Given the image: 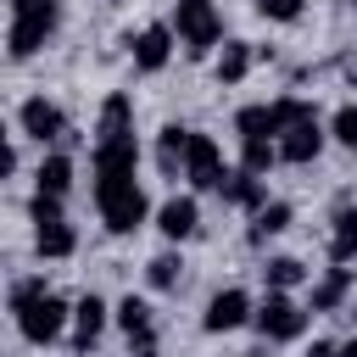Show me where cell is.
Masks as SVG:
<instances>
[{"mask_svg":"<svg viewBox=\"0 0 357 357\" xmlns=\"http://www.w3.org/2000/svg\"><path fill=\"white\" fill-rule=\"evenodd\" d=\"M234 134H240V139H273L268 100H257V106H240V112H234Z\"/></svg>","mask_w":357,"mask_h":357,"instance_id":"27","label":"cell"},{"mask_svg":"<svg viewBox=\"0 0 357 357\" xmlns=\"http://www.w3.org/2000/svg\"><path fill=\"white\" fill-rule=\"evenodd\" d=\"M173 28L167 22H145L134 39H128V56H134V73H162L167 61H173Z\"/></svg>","mask_w":357,"mask_h":357,"instance_id":"11","label":"cell"},{"mask_svg":"<svg viewBox=\"0 0 357 357\" xmlns=\"http://www.w3.org/2000/svg\"><path fill=\"white\" fill-rule=\"evenodd\" d=\"M329 262H357V206H340L329 223Z\"/></svg>","mask_w":357,"mask_h":357,"instance_id":"22","label":"cell"},{"mask_svg":"<svg viewBox=\"0 0 357 357\" xmlns=\"http://www.w3.org/2000/svg\"><path fill=\"white\" fill-rule=\"evenodd\" d=\"M268 117H273V139H279L290 123H301V117H318V106H312V100H296V95H279V100H268Z\"/></svg>","mask_w":357,"mask_h":357,"instance_id":"26","label":"cell"},{"mask_svg":"<svg viewBox=\"0 0 357 357\" xmlns=\"http://www.w3.org/2000/svg\"><path fill=\"white\" fill-rule=\"evenodd\" d=\"M33 251H39L45 262H61V257L78 251V229H73L67 218H56V223H33Z\"/></svg>","mask_w":357,"mask_h":357,"instance_id":"17","label":"cell"},{"mask_svg":"<svg viewBox=\"0 0 357 357\" xmlns=\"http://www.w3.org/2000/svg\"><path fill=\"white\" fill-rule=\"evenodd\" d=\"M324 134L335 139V145H346V151H357V100H346L335 117H324Z\"/></svg>","mask_w":357,"mask_h":357,"instance_id":"29","label":"cell"},{"mask_svg":"<svg viewBox=\"0 0 357 357\" xmlns=\"http://www.w3.org/2000/svg\"><path fill=\"white\" fill-rule=\"evenodd\" d=\"M290 218H296V206H290V201H262V206L251 212V240L262 245V240L284 234V229H290Z\"/></svg>","mask_w":357,"mask_h":357,"instance_id":"23","label":"cell"},{"mask_svg":"<svg viewBox=\"0 0 357 357\" xmlns=\"http://www.w3.org/2000/svg\"><path fill=\"white\" fill-rule=\"evenodd\" d=\"M17 173V151H11V139H6V128H0V184Z\"/></svg>","mask_w":357,"mask_h":357,"instance_id":"31","label":"cell"},{"mask_svg":"<svg viewBox=\"0 0 357 357\" xmlns=\"http://www.w3.org/2000/svg\"><path fill=\"white\" fill-rule=\"evenodd\" d=\"M95 206H100V223L112 234H134L151 223V195L139 178H100L95 184Z\"/></svg>","mask_w":357,"mask_h":357,"instance_id":"2","label":"cell"},{"mask_svg":"<svg viewBox=\"0 0 357 357\" xmlns=\"http://www.w3.org/2000/svg\"><path fill=\"white\" fill-rule=\"evenodd\" d=\"M307 279H312V268H307L301 257H268V262H262V284L279 290V296H290V290L307 284Z\"/></svg>","mask_w":357,"mask_h":357,"instance_id":"21","label":"cell"},{"mask_svg":"<svg viewBox=\"0 0 357 357\" xmlns=\"http://www.w3.org/2000/svg\"><path fill=\"white\" fill-rule=\"evenodd\" d=\"M89 173H95V184L100 178H134L139 173V139H106V145H95L89 151Z\"/></svg>","mask_w":357,"mask_h":357,"instance_id":"12","label":"cell"},{"mask_svg":"<svg viewBox=\"0 0 357 357\" xmlns=\"http://www.w3.org/2000/svg\"><path fill=\"white\" fill-rule=\"evenodd\" d=\"M112 324L128 335V346H156V318H151V307H145L139 296H123V301L112 307Z\"/></svg>","mask_w":357,"mask_h":357,"instance_id":"16","label":"cell"},{"mask_svg":"<svg viewBox=\"0 0 357 357\" xmlns=\"http://www.w3.org/2000/svg\"><path fill=\"white\" fill-rule=\"evenodd\" d=\"M335 357H357V335L351 340H335Z\"/></svg>","mask_w":357,"mask_h":357,"instance_id":"33","label":"cell"},{"mask_svg":"<svg viewBox=\"0 0 357 357\" xmlns=\"http://www.w3.org/2000/svg\"><path fill=\"white\" fill-rule=\"evenodd\" d=\"M251 324H257V335L268 340V346H290V340H301L307 335V324H312V312H307V301H296V296H279V290H268L257 307H251Z\"/></svg>","mask_w":357,"mask_h":357,"instance_id":"5","label":"cell"},{"mask_svg":"<svg viewBox=\"0 0 357 357\" xmlns=\"http://www.w3.org/2000/svg\"><path fill=\"white\" fill-rule=\"evenodd\" d=\"M279 162V145L273 139H240V173H257L268 178V167Z\"/></svg>","mask_w":357,"mask_h":357,"instance_id":"28","label":"cell"},{"mask_svg":"<svg viewBox=\"0 0 357 357\" xmlns=\"http://www.w3.org/2000/svg\"><path fill=\"white\" fill-rule=\"evenodd\" d=\"M17 128H22L33 145H56V139L67 134V112H61L56 100H45V95H28V100L17 106Z\"/></svg>","mask_w":357,"mask_h":357,"instance_id":"9","label":"cell"},{"mask_svg":"<svg viewBox=\"0 0 357 357\" xmlns=\"http://www.w3.org/2000/svg\"><path fill=\"white\" fill-rule=\"evenodd\" d=\"M67 190H73V156H67V151H50V156L39 162V173H33V195L67 201Z\"/></svg>","mask_w":357,"mask_h":357,"instance_id":"19","label":"cell"},{"mask_svg":"<svg viewBox=\"0 0 357 357\" xmlns=\"http://www.w3.org/2000/svg\"><path fill=\"white\" fill-rule=\"evenodd\" d=\"M134 357H162V351L156 346H134Z\"/></svg>","mask_w":357,"mask_h":357,"instance_id":"34","label":"cell"},{"mask_svg":"<svg viewBox=\"0 0 357 357\" xmlns=\"http://www.w3.org/2000/svg\"><path fill=\"white\" fill-rule=\"evenodd\" d=\"M106 6H123V0H106Z\"/></svg>","mask_w":357,"mask_h":357,"instance_id":"36","label":"cell"},{"mask_svg":"<svg viewBox=\"0 0 357 357\" xmlns=\"http://www.w3.org/2000/svg\"><path fill=\"white\" fill-rule=\"evenodd\" d=\"M351 318H357V296H351Z\"/></svg>","mask_w":357,"mask_h":357,"instance_id":"35","label":"cell"},{"mask_svg":"<svg viewBox=\"0 0 357 357\" xmlns=\"http://www.w3.org/2000/svg\"><path fill=\"white\" fill-rule=\"evenodd\" d=\"M351 296H357V279H351V268H346V262H335V268H324V273L312 279L307 312H340Z\"/></svg>","mask_w":357,"mask_h":357,"instance_id":"13","label":"cell"},{"mask_svg":"<svg viewBox=\"0 0 357 357\" xmlns=\"http://www.w3.org/2000/svg\"><path fill=\"white\" fill-rule=\"evenodd\" d=\"M151 223L167 245H184V240L201 234V201L195 195H167L162 206H151Z\"/></svg>","mask_w":357,"mask_h":357,"instance_id":"7","label":"cell"},{"mask_svg":"<svg viewBox=\"0 0 357 357\" xmlns=\"http://www.w3.org/2000/svg\"><path fill=\"white\" fill-rule=\"evenodd\" d=\"M307 11V0H257V17L262 22H296Z\"/></svg>","mask_w":357,"mask_h":357,"instance_id":"30","label":"cell"},{"mask_svg":"<svg viewBox=\"0 0 357 357\" xmlns=\"http://www.w3.org/2000/svg\"><path fill=\"white\" fill-rule=\"evenodd\" d=\"M106 139H134V100H128L123 89H112V95L100 100V117H95V145H106Z\"/></svg>","mask_w":357,"mask_h":357,"instance_id":"14","label":"cell"},{"mask_svg":"<svg viewBox=\"0 0 357 357\" xmlns=\"http://www.w3.org/2000/svg\"><path fill=\"white\" fill-rule=\"evenodd\" d=\"M67 324H73V346H78V351H89V346H95V340L106 335L112 312H106V301H100V296H78V301H73V318H67Z\"/></svg>","mask_w":357,"mask_h":357,"instance_id":"15","label":"cell"},{"mask_svg":"<svg viewBox=\"0 0 357 357\" xmlns=\"http://www.w3.org/2000/svg\"><path fill=\"white\" fill-rule=\"evenodd\" d=\"M273 145H279V162H296V167L318 162V156H324V145H329L324 117H301V123H290V128H284Z\"/></svg>","mask_w":357,"mask_h":357,"instance_id":"10","label":"cell"},{"mask_svg":"<svg viewBox=\"0 0 357 357\" xmlns=\"http://www.w3.org/2000/svg\"><path fill=\"white\" fill-rule=\"evenodd\" d=\"M184 134L190 128H178V123H167L156 134V167H162V178H178V167H184Z\"/></svg>","mask_w":357,"mask_h":357,"instance_id":"24","label":"cell"},{"mask_svg":"<svg viewBox=\"0 0 357 357\" xmlns=\"http://www.w3.org/2000/svg\"><path fill=\"white\" fill-rule=\"evenodd\" d=\"M218 195H223L229 206H245V212H257V206L268 201V178H257V173H240V167H234V173L218 184Z\"/></svg>","mask_w":357,"mask_h":357,"instance_id":"20","label":"cell"},{"mask_svg":"<svg viewBox=\"0 0 357 357\" xmlns=\"http://www.w3.org/2000/svg\"><path fill=\"white\" fill-rule=\"evenodd\" d=\"M145 279H151V290H178L184 284V257L178 251H156L145 262Z\"/></svg>","mask_w":357,"mask_h":357,"instance_id":"25","label":"cell"},{"mask_svg":"<svg viewBox=\"0 0 357 357\" xmlns=\"http://www.w3.org/2000/svg\"><path fill=\"white\" fill-rule=\"evenodd\" d=\"M301 357H335V340H312V346H307Z\"/></svg>","mask_w":357,"mask_h":357,"instance_id":"32","label":"cell"},{"mask_svg":"<svg viewBox=\"0 0 357 357\" xmlns=\"http://www.w3.org/2000/svg\"><path fill=\"white\" fill-rule=\"evenodd\" d=\"M178 178H190V190H218L223 178H229V162H223V145L212 139V134H184V167H178Z\"/></svg>","mask_w":357,"mask_h":357,"instance_id":"6","label":"cell"},{"mask_svg":"<svg viewBox=\"0 0 357 357\" xmlns=\"http://www.w3.org/2000/svg\"><path fill=\"white\" fill-rule=\"evenodd\" d=\"M173 45H184V56H212L223 45V11L212 0H173Z\"/></svg>","mask_w":357,"mask_h":357,"instance_id":"4","label":"cell"},{"mask_svg":"<svg viewBox=\"0 0 357 357\" xmlns=\"http://www.w3.org/2000/svg\"><path fill=\"white\" fill-rule=\"evenodd\" d=\"M11 318H17V335H22L28 346H56V340L67 335L73 307L33 273V279H22V284L11 290Z\"/></svg>","mask_w":357,"mask_h":357,"instance_id":"1","label":"cell"},{"mask_svg":"<svg viewBox=\"0 0 357 357\" xmlns=\"http://www.w3.org/2000/svg\"><path fill=\"white\" fill-rule=\"evenodd\" d=\"M251 61H257V50H251L245 39H223V45L212 50V73H218V84H240V78L251 73Z\"/></svg>","mask_w":357,"mask_h":357,"instance_id":"18","label":"cell"},{"mask_svg":"<svg viewBox=\"0 0 357 357\" xmlns=\"http://www.w3.org/2000/svg\"><path fill=\"white\" fill-rule=\"evenodd\" d=\"M251 290H240V284H229V290H218L212 301H206V312H201V329L206 335H234V329H245L251 324Z\"/></svg>","mask_w":357,"mask_h":357,"instance_id":"8","label":"cell"},{"mask_svg":"<svg viewBox=\"0 0 357 357\" xmlns=\"http://www.w3.org/2000/svg\"><path fill=\"white\" fill-rule=\"evenodd\" d=\"M56 22H61V0H11V28H6V50H11L17 61L39 56V50L50 45Z\"/></svg>","mask_w":357,"mask_h":357,"instance_id":"3","label":"cell"}]
</instances>
